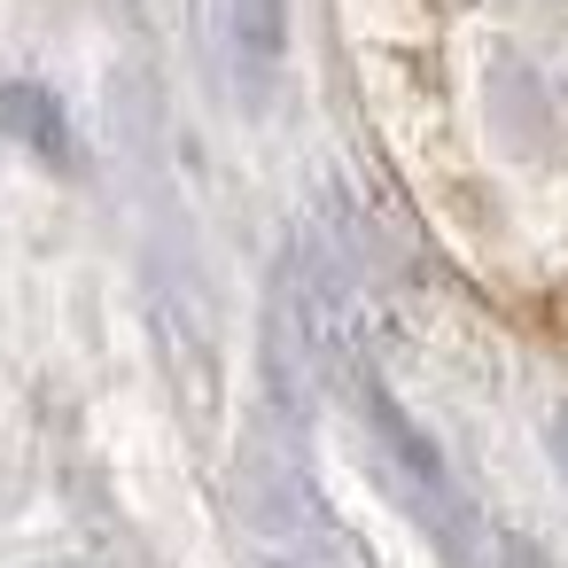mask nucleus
I'll return each instance as SVG.
<instances>
[{"mask_svg":"<svg viewBox=\"0 0 568 568\" xmlns=\"http://www.w3.org/2000/svg\"><path fill=\"white\" fill-rule=\"evenodd\" d=\"M327 382H335L343 405L358 413V436H366L382 483H389L397 506L428 529V545L444 552V568H498V537H490L483 506L459 490V475H452V459L436 452V436L389 397V382L374 374V351H366V358H343Z\"/></svg>","mask_w":568,"mask_h":568,"instance_id":"f257e3e1","label":"nucleus"},{"mask_svg":"<svg viewBox=\"0 0 568 568\" xmlns=\"http://www.w3.org/2000/svg\"><path fill=\"white\" fill-rule=\"evenodd\" d=\"M203 9V48L226 79L234 102H265L288 55V0H195Z\"/></svg>","mask_w":568,"mask_h":568,"instance_id":"f03ea898","label":"nucleus"},{"mask_svg":"<svg viewBox=\"0 0 568 568\" xmlns=\"http://www.w3.org/2000/svg\"><path fill=\"white\" fill-rule=\"evenodd\" d=\"M545 452H552V467L568 475V405H552V420H545Z\"/></svg>","mask_w":568,"mask_h":568,"instance_id":"20e7f679","label":"nucleus"},{"mask_svg":"<svg viewBox=\"0 0 568 568\" xmlns=\"http://www.w3.org/2000/svg\"><path fill=\"white\" fill-rule=\"evenodd\" d=\"M0 133L24 141L40 164H71V125L48 87H0Z\"/></svg>","mask_w":568,"mask_h":568,"instance_id":"7ed1b4c3","label":"nucleus"}]
</instances>
